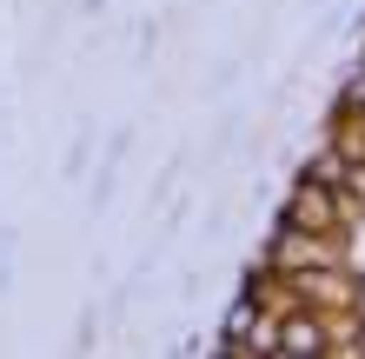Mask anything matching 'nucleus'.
Listing matches in <instances>:
<instances>
[{
    "label": "nucleus",
    "instance_id": "nucleus-1",
    "mask_svg": "<svg viewBox=\"0 0 365 359\" xmlns=\"http://www.w3.org/2000/svg\"><path fill=\"white\" fill-rule=\"evenodd\" d=\"M279 260H306V266H332L339 253H332V246H306V233H292V240H286V253H279Z\"/></svg>",
    "mask_w": 365,
    "mask_h": 359
}]
</instances>
